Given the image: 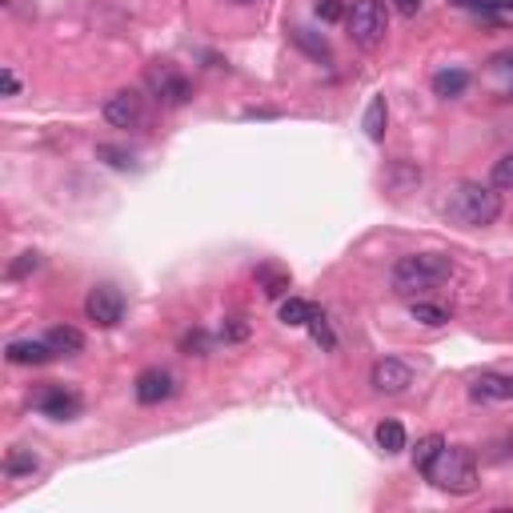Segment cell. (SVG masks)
I'll list each match as a JSON object with an SVG mask.
<instances>
[{
    "label": "cell",
    "mask_w": 513,
    "mask_h": 513,
    "mask_svg": "<svg viewBox=\"0 0 513 513\" xmlns=\"http://www.w3.org/2000/svg\"><path fill=\"white\" fill-rule=\"evenodd\" d=\"M449 277H453L449 253H409L393 265V293L418 301V297H425L429 289H438Z\"/></svg>",
    "instance_id": "6da1fadb"
},
{
    "label": "cell",
    "mask_w": 513,
    "mask_h": 513,
    "mask_svg": "<svg viewBox=\"0 0 513 513\" xmlns=\"http://www.w3.org/2000/svg\"><path fill=\"white\" fill-rule=\"evenodd\" d=\"M445 212L461 229H486L501 217V189L481 185V181H461L445 201Z\"/></svg>",
    "instance_id": "7a4b0ae2"
},
{
    "label": "cell",
    "mask_w": 513,
    "mask_h": 513,
    "mask_svg": "<svg viewBox=\"0 0 513 513\" xmlns=\"http://www.w3.org/2000/svg\"><path fill=\"white\" fill-rule=\"evenodd\" d=\"M425 478L445 493L466 498V493L478 489V458H473V449H466V445H445L438 453V461L425 469Z\"/></svg>",
    "instance_id": "3957f363"
},
{
    "label": "cell",
    "mask_w": 513,
    "mask_h": 513,
    "mask_svg": "<svg viewBox=\"0 0 513 513\" xmlns=\"http://www.w3.org/2000/svg\"><path fill=\"white\" fill-rule=\"evenodd\" d=\"M345 28H350V41L357 48H377L390 33V13L381 0H353L345 13Z\"/></svg>",
    "instance_id": "277c9868"
},
{
    "label": "cell",
    "mask_w": 513,
    "mask_h": 513,
    "mask_svg": "<svg viewBox=\"0 0 513 513\" xmlns=\"http://www.w3.org/2000/svg\"><path fill=\"white\" fill-rule=\"evenodd\" d=\"M144 81H149L153 96H157L161 104H169V109H181V104H189V96H192L189 76L181 73L177 64H169V61L149 64V73H144Z\"/></svg>",
    "instance_id": "5b68a950"
},
{
    "label": "cell",
    "mask_w": 513,
    "mask_h": 513,
    "mask_svg": "<svg viewBox=\"0 0 513 513\" xmlns=\"http://www.w3.org/2000/svg\"><path fill=\"white\" fill-rule=\"evenodd\" d=\"M84 317H89L93 325H101V329L121 325V317H124V293H121L117 285H109V281L93 285L89 297H84Z\"/></svg>",
    "instance_id": "8992f818"
},
{
    "label": "cell",
    "mask_w": 513,
    "mask_h": 513,
    "mask_svg": "<svg viewBox=\"0 0 513 513\" xmlns=\"http://www.w3.org/2000/svg\"><path fill=\"white\" fill-rule=\"evenodd\" d=\"M36 409L53 421H73V418H81L84 397L76 390H69V385H48V390L36 397Z\"/></svg>",
    "instance_id": "52a82bcc"
},
{
    "label": "cell",
    "mask_w": 513,
    "mask_h": 513,
    "mask_svg": "<svg viewBox=\"0 0 513 513\" xmlns=\"http://www.w3.org/2000/svg\"><path fill=\"white\" fill-rule=\"evenodd\" d=\"M370 385H373V393H381V397H397L413 385V370L405 361H397V357H381L370 370Z\"/></svg>",
    "instance_id": "ba28073f"
},
{
    "label": "cell",
    "mask_w": 513,
    "mask_h": 513,
    "mask_svg": "<svg viewBox=\"0 0 513 513\" xmlns=\"http://www.w3.org/2000/svg\"><path fill=\"white\" fill-rule=\"evenodd\" d=\"M141 117H144V101H141V93L121 89V93H113L109 101H104V121H109L113 129H137Z\"/></svg>",
    "instance_id": "9c48e42d"
},
{
    "label": "cell",
    "mask_w": 513,
    "mask_h": 513,
    "mask_svg": "<svg viewBox=\"0 0 513 513\" xmlns=\"http://www.w3.org/2000/svg\"><path fill=\"white\" fill-rule=\"evenodd\" d=\"M133 393H137V401H141V405H161V401H169V397L177 393V381H173V373H169V370L153 365V370H144V373L137 377Z\"/></svg>",
    "instance_id": "30bf717a"
},
{
    "label": "cell",
    "mask_w": 513,
    "mask_h": 513,
    "mask_svg": "<svg viewBox=\"0 0 513 513\" xmlns=\"http://www.w3.org/2000/svg\"><path fill=\"white\" fill-rule=\"evenodd\" d=\"M473 401H513V373H481L469 385Z\"/></svg>",
    "instance_id": "8fae6325"
},
{
    "label": "cell",
    "mask_w": 513,
    "mask_h": 513,
    "mask_svg": "<svg viewBox=\"0 0 513 513\" xmlns=\"http://www.w3.org/2000/svg\"><path fill=\"white\" fill-rule=\"evenodd\" d=\"M5 357L13 365H44V361H53L56 353H53V345L48 341H13L5 350Z\"/></svg>",
    "instance_id": "7c38bea8"
},
{
    "label": "cell",
    "mask_w": 513,
    "mask_h": 513,
    "mask_svg": "<svg viewBox=\"0 0 513 513\" xmlns=\"http://www.w3.org/2000/svg\"><path fill=\"white\" fill-rule=\"evenodd\" d=\"M44 341L53 345L56 357H76V353H84V333H81V329H73V325H53Z\"/></svg>",
    "instance_id": "4fadbf2b"
},
{
    "label": "cell",
    "mask_w": 513,
    "mask_h": 513,
    "mask_svg": "<svg viewBox=\"0 0 513 513\" xmlns=\"http://www.w3.org/2000/svg\"><path fill=\"white\" fill-rule=\"evenodd\" d=\"M466 89H469V73L466 69H441V73H433V93L445 96V101L461 96Z\"/></svg>",
    "instance_id": "5bb4252c"
},
{
    "label": "cell",
    "mask_w": 513,
    "mask_h": 513,
    "mask_svg": "<svg viewBox=\"0 0 513 513\" xmlns=\"http://www.w3.org/2000/svg\"><path fill=\"white\" fill-rule=\"evenodd\" d=\"M385 124H390V104H385V96H373L370 109H365V121H361L365 137H370V141H385Z\"/></svg>",
    "instance_id": "9a60e30c"
},
{
    "label": "cell",
    "mask_w": 513,
    "mask_h": 513,
    "mask_svg": "<svg viewBox=\"0 0 513 513\" xmlns=\"http://www.w3.org/2000/svg\"><path fill=\"white\" fill-rule=\"evenodd\" d=\"M409 313H413V321H421V325H429V329H441V325H449V309L438 305V301H425V297H418V301L409 305Z\"/></svg>",
    "instance_id": "2e32d148"
},
{
    "label": "cell",
    "mask_w": 513,
    "mask_h": 513,
    "mask_svg": "<svg viewBox=\"0 0 513 513\" xmlns=\"http://www.w3.org/2000/svg\"><path fill=\"white\" fill-rule=\"evenodd\" d=\"M293 41H297V48H305L313 61H333V48H329V41L325 36H317L313 28H293Z\"/></svg>",
    "instance_id": "e0dca14e"
},
{
    "label": "cell",
    "mask_w": 513,
    "mask_h": 513,
    "mask_svg": "<svg viewBox=\"0 0 513 513\" xmlns=\"http://www.w3.org/2000/svg\"><path fill=\"white\" fill-rule=\"evenodd\" d=\"M36 469H41V458H36L33 449H21V445L8 449V458H5V473H8V478H28V473H36Z\"/></svg>",
    "instance_id": "ac0fdd59"
},
{
    "label": "cell",
    "mask_w": 513,
    "mask_h": 513,
    "mask_svg": "<svg viewBox=\"0 0 513 513\" xmlns=\"http://www.w3.org/2000/svg\"><path fill=\"white\" fill-rule=\"evenodd\" d=\"M281 325H309L317 317V305L301 301V297H289V301H281Z\"/></svg>",
    "instance_id": "d6986e66"
},
{
    "label": "cell",
    "mask_w": 513,
    "mask_h": 513,
    "mask_svg": "<svg viewBox=\"0 0 513 513\" xmlns=\"http://www.w3.org/2000/svg\"><path fill=\"white\" fill-rule=\"evenodd\" d=\"M445 449V438L441 433H429V438H421L418 441V449H413V466H418L421 473L433 466V461H438V453Z\"/></svg>",
    "instance_id": "ffe728a7"
},
{
    "label": "cell",
    "mask_w": 513,
    "mask_h": 513,
    "mask_svg": "<svg viewBox=\"0 0 513 513\" xmlns=\"http://www.w3.org/2000/svg\"><path fill=\"white\" fill-rule=\"evenodd\" d=\"M377 445L385 453H401L405 449V425L401 421H381L377 425Z\"/></svg>",
    "instance_id": "44dd1931"
},
{
    "label": "cell",
    "mask_w": 513,
    "mask_h": 513,
    "mask_svg": "<svg viewBox=\"0 0 513 513\" xmlns=\"http://www.w3.org/2000/svg\"><path fill=\"white\" fill-rule=\"evenodd\" d=\"M257 281L265 285V297H285V289H289V273L285 269H273V265H261Z\"/></svg>",
    "instance_id": "7402d4cb"
},
{
    "label": "cell",
    "mask_w": 513,
    "mask_h": 513,
    "mask_svg": "<svg viewBox=\"0 0 513 513\" xmlns=\"http://www.w3.org/2000/svg\"><path fill=\"white\" fill-rule=\"evenodd\" d=\"M493 189H501V192H513V153L509 157H501V161H493Z\"/></svg>",
    "instance_id": "603a6c76"
},
{
    "label": "cell",
    "mask_w": 513,
    "mask_h": 513,
    "mask_svg": "<svg viewBox=\"0 0 513 513\" xmlns=\"http://www.w3.org/2000/svg\"><path fill=\"white\" fill-rule=\"evenodd\" d=\"M309 333H313V341L321 345L325 353H329V350H337V337H333V329H329V321H325L321 313H317L313 321H309Z\"/></svg>",
    "instance_id": "cb8c5ba5"
},
{
    "label": "cell",
    "mask_w": 513,
    "mask_h": 513,
    "mask_svg": "<svg viewBox=\"0 0 513 513\" xmlns=\"http://www.w3.org/2000/svg\"><path fill=\"white\" fill-rule=\"evenodd\" d=\"M36 269H41V257H36V253H21V257L13 261V265H8V277L21 281V277H28V273H36Z\"/></svg>",
    "instance_id": "d4e9b609"
},
{
    "label": "cell",
    "mask_w": 513,
    "mask_h": 513,
    "mask_svg": "<svg viewBox=\"0 0 513 513\" xmlns=\"http://www.w3.org/2000/svg\"><path fill=\"white\" fill-rule=\"evenodd\" d=\"M345 13H350V8H345L341 0H317V16H321L325 25H333V21H345Z\"/></svg>",
    "instance_id": "484cf974"
},
{
    "label": "cell",
    "mask_w": 513,
    "mask_h": 513,
    "mask_svg": "<svg viewBox=\"0 0 513 513\" xmlns=\"http://www.w3.org/2000/svg\"><path fill=\"white\" fill-rule=\"evenodd\" d=\"M96 157H101V161H109L113 169H129V164H133V157H129V153L113 149V144H96Z\"/></svg>",
    "instance_id": "4316f807"
},
{
    "label": "cell",
    "mask_w": 513,
    "mask_h": 513,
    "mask_svg": "<svg viewBox=\"0 0 513 513\" xmlns=\"http://www.w3.org/2000/svg\"><path fill=\"white\" fill-rule=\"evenodd\" d=\"M221 337H225V341H245V337H249V321H245V317H229V321L221 325Z\"/></svg>",
    "instance_id": "83f0119b"
},
{
    "label": "cell",
    "mask_w": 513,
    "mask_h": 513,
    "mask_svg": "<svg viewBox=\"0 0 513 513\" xmlns=\"http://www.w3.org/2000/svg\"><path fill=\"white\" fill-rule=\"evenodd\" d=\"M181 350H185V353H197V357H205V353H209V337L197 329V333H189L185 341H181Z\"/></svg>",
    "instance_id": "f1b7e54d"
},
{
    "label": "cell",
    "mask_w": 513,
    "mask_h": 513,
    "mask_svg": "<svg viewBox=\"0 0 513 513\" xmlns=\"http://www.w3.org/2000/svg\"><path fill=\"white\" fill-rule=\"evenodd\" d=\"M393 8H397L401 16H418L421 8H425V0H393Z\"/></svg>",
    "instance_id": "f546056e"
},
{
    "label": "cell",
    "mask_w": 513,
    "mask_h": 513,
    "mask_svg": "<svg viewBox=\"0 0 513 513\" xmlns=\"http://www.w3.org/2000/svg\"><path fill=\"white\" fill-rule=\"evenodd\" d=\"M0 81H5V96H16V93H21V81H16V73H13V69L0 73Z\"/></svg>",
    "instance_id": "4dcf8cb0"
},
{
    "label": "cell",
    "mask_w": 513,
    "mask_h": 513,
    "mask_svg": "<svg viewBox=\"0 0 513 513\" xmlns=\"http://www.w3.org/2000/svg\"><path fill=\"white\" fill-rule=\"evenodd\" d=\"M233 5H257V0H233Z\"/></svg>",
    "instance_id": "1f68e13d"
}]
</instances>
